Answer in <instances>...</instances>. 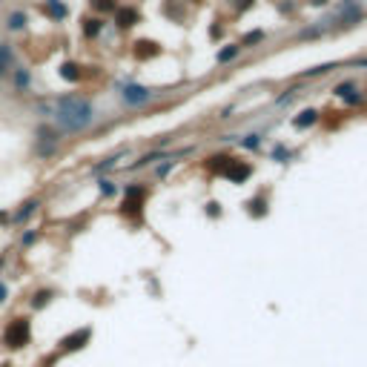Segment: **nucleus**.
I'll return each instance as SVG.
<instances>
[{"mask_svg": "<svg viewBox=\"0 0 367 367\" xmlns=\"http://www.w3.org/2000/svg\"><path fill=\"white\" fill-rule=\"evenodd\" d=\"M52 295H55L52 290H37V293L32 295V301H29V304H32V310H44L46 304L52 301Z\"/></svg>", "mask_w": 367, "mask_h": 367, "instance_id": "nucleus-17", "label": "nucleus"}, {"mask_svg": "<svg viewBox=\"0 0 367 367\" xmlns=\"http://www.w3.org/2000/svg\"><path fill=\"white\" fill-rule=\"evenodd\" d=\"M15 66H17V52L12 49V44L0 40V78H3V75H9Z\"/></svg>", "mask_w": 367, "mask_h": 367, "instance_id": "nucleus-7", "label": "nucleus"}, {"mask_svg": "<svg viewBox=\"0 0 367 367\" xmlns=\"http://www.w3.org/2000/svg\"><path fill=\"white\" fill-rule=\"evenodd\" d=\"M333 66H336V63H324V66H313V69H307V72H304V78H313V75H327V72H333Z\"/></svg>", "mask_w": 367, "mask_h": 367, "instance_id": "nucleus-22", "label": "nucleus"}, {"mask_svg": "<svg viewBox=\"0 0 367 367\" xmlns=\"http://www.w3.org/2000/svg\"><path fill=\"white\" fill-rule=\"evenodd\" d=\"M238 52H241V44L224 46V49L218 52V63H230V60H235V58H238Z\"/></svg>", "mask_w": 367, "mask_h": 367, "instance_id": "nucleus-19", "label": "nucleus"}, {"mask_svg": "<svg viewBox=\"0 0 367 367\" xmlns=\"http://www.w3.org/2000/svg\"><path fill=\"white\" fill-rule=\"evenodd\" d=\"M37 238H40V232H37V230H26V232H23V238H20V244L23 247H32Z\"/></svg>", "mask_w": 367, "mask_h": 367, "instance_id": "nucleus-23", "label": "nucleus"}, {"mask_svg": "<svg viewBox=\"0 0 367 367\" xmlns=\"http://www.w3.org/2000/svg\"><path fill=\"white\" fill-rule=\"evenodd\" d=\"M35 144L58 146V144H60V132H58V126H52V123H37V129H35Z\"/></svg>", "mask_w": 367, "mask_h": 367, "instance_id": "nucleus-6", "label": "nucleus"}, {"mask_svg": "<svg viewBox=\"0 0 367 367\" xmlns=\"http://www.w3.org/2000/svg\"><path fill=\"white\" fill-rule=\"evenodd\" d=\"M158 52H161V46L152 44V40H141V44H135V58L138 60H149V58H155Z\"/></svg>", "mask_w": 367, "mask_h": 367, "instance_id": "nucleus-13", "label": "nucleus"}, {"mask_svg": "<svg viewBox=\"0 0 367 367\" xmlns=\"http://www.w3.org/2000/svg\"><path fill=\"white\" fill-rule=\"evenodd\" d=\"M0 367H12V364H0Z\"/></svg>", "mask_w": 367, "mask_h": 367, "instance_id": "nucleus-31", "label": "nucleus"}, {"mask_svg": "<svg viewBox=\"0 0 367 367\" xmlns=\"http://www.w3.org/2000/svg\"><path fill=\"white\" fill-rule=\"evenodd\" d=\"M52 121L63 132H83L95 121V106L80 95H60V98H55Z\"/></svg>", "mask_w": 367, "mask_h": 367, "instance_id": "nucleus-1", "label": "nucleus"}, {"mask_svg": "<svg viewBox=\"0 0 367 367\" xmlns=\"http://www.w3.org/2000/svg\"><path fill=\"white\" fill-rule=\"evenodd\" d=\"M6 29L9 32L26 29V12H9V15H6Z\"/></svg>", "mask_w": 367, "mask_h": 367, "instance_id": "nucleus-16", "label": "nucleus"}, {"mask_svg": "<svg viewBox=\"0 0 367 367\" xmlns=\"http://www.w3.org/2000/svg\"><path fill=\"white\" fill-rule=\"evenodd\" d=\"M6 295H9V287H6V284H3V281H0V304L6 301Z\"/></svg>", "mask_w": 367, "mask_h": 367, "instance_id": "nucleus-28", "label": "nucleus"}, {"mask_svg": "<svg viewBox=\"0 0 367 367\" xmlns=\"http://www.w3.org/2000/svg\"><path fill=\"white\" fill-rule=\"evenodd\" d=\"M115 161H118V155H112V158H106V161H101V164H98V166H95V169H92V172H98V175H101V172H106V169H112V166H115Z\"/></svg>", "mask_w": 367, "mask_h": 367, "instance_id": "nucleus-24", "label": "nucleus"}, {"mask_svg": "<svg viewBox=\"0 0 367 367\" xmlns=\"http://www.w3.org/2000/svg\"><path fill=\"white\" fill-rule=\"evenodd\" d=\"M252 6V0H238V12H244V9Z\"/></svg>", "mask_w": 367, "mask_h": 367, "instance_id": "nucleus-29", "label": "nucleus"}, {"mask_svg": "<svg viewBox=\"0 0 367 367\" xmlns=\"http://www.w3.org/2000/svg\"><path fill=\"white\" fill-rule=\"evenodd\" d=\"M89 336H92V330H89V327L69 333L66 338H60V350H63V353H75V350H80V347H87Z\"/></svg>", "mask_w": 367, "mask_h": 367, "instance_id": "nucleus-4", "label": "nucleus"}, {"mask_svg": "<svg viewBox=\"0 0 367 367\" xmlns=\"http://www.w3.org/2000/svg\"><path fill=\"white\" fill-rule=\"evenodd\" d=\"M32 338V324L29 318H15V321L6 324V330H3V344L9 350H20V347L29 344Z\"/></svg>", "mask_w": 367, "mask_h": 367, "instance_id": "nucleus-2", "label": "nucleus"}, {"mask_svg": "<svg viewBox=\"0 0 367 367\" xmlns=\"http://www.w3.org/2000/svg\"><path fill=\"white\" fill-rule=\"evenodd\" d=\"M40 12H44L49 20H55V23L63 20V17L69 15V9H66L63 0H44V3H40Z\"/></svg>", "mask_w": 367, "mask_h": 367, "instance_id": "nucleus-9", "label": "nucleus"}, {"mask_svg": "<svg viewBox=\"0 0 367 367\" xmlns=\"http://www.w3.org/2000/svg\"><path fill=\"white\" fill-rule=\"evenodd\" d=\"M98 189H101L103 198H109V195H115V192H118V187H115V184H112L109 178H101V181H98Z\"/></svg>", "mask_w": 367, "mask_h": 367, "instance_id": "nucleus-21", "label": "nucleus"}, {"mask_svg": "<svg viewBox=\"0 0 367 367\" xmlns=\"http://www.w3.org/2000/svg\"><path fill=\"white\" fill-rule=\"evenodd\" d=\"M92 3L95 12H101V15H109V12H115L118 9V0H89Z\"/></svg>", "mask_w": 367, "mask_h": 367, "instance_id": "nucleus-20", "label": "nucleus"}, {"mask_svg": "<svg viewBox=\"0 0 367 367\" xmlns=\"http://www.w3.org/2000/svg\"><path fill=\"white\" fill-rule=\"evenodd\" d=\"M9 78H12V89H17V92H26L32 83V72L26 66H15V69L9 72Z\"/></svg>", "mask_w": 367, "mask_h": 367, "instance_id": "nucleus-10", "label": "nucleus"}, {"mask_svg": "<svg viewBox=\"0 0 367 367\" xmlns=\"http://www.w3.org/2000/svg\"><path fill=\"white\" fill-rule=\"evenodd\" d=\"M37 207H40V201H37V198H29V201H23L20 207L12 212V224H15V227H17V224H26V221H29V218L37 212ZM12 224H9V227H12Z\"/></svg>", "mask_w": 367, "mask_h": 367, "instance_id": "nucleus-8", "label": "nucleus"}, {"mask_svg": "<svg viewBox=\"0 0 367 367\" xmlns=\"http://www.w3.org/2000/svg\"><path fill=\"white\" fill-rule=\"evenodd\" d=\"M336 98H341L347 106H359V103H364V92H359L356 83H350V80H344V83H338L336 87Z\"/></svg>", "mask_w": 367, "mask_h": 367, "instance_id": "nucleus-5", "label": "nucleus"}, {"mask_svg": "<svg viewBox=\"0 0 367 367\" xmlns=\"http://www.w3.org/2000/svg\"><path fill=\"white\" fill-rule=\"evenodd\" d=\"M9 224H12V212L0 209V227H9Z\"/></svg>", "mask_w": 367, "mask_h": 367, "instance_id": "nucleus-26", "label": "nucleus"}, {"mask_svg": "<svg viewBox=\"0 0 367 367\" xmlns=\"http://www.w3.org/2000/svg\"><path fill=\"white\" fill-rule=\"evenodd\" d=\"M58 75L63 80H69V83H78V80L83 78V69H80L78 63H72V60H66V63L58 66Z\"/></svg>", "mask_w": 367, "mask_h": 367, "instance_id": "nucleus-12", "label": "nucleus"}, {"mask_svg": "<svg viewBox=\"0 0 367 367\" xmlns=\"http://www.w3.org/2000/svg\"><path fill=\"white\" fill-rule=\"evenodd\" d=\"M344 6H359V0H344Z\"/></svg>", "mask_w": 367, "mask_h": 367, "instance_id": "nucleus-30", "label": "nucleus"}, {"mask_svg": "<svg viewBox=\"0 0 367 367\" xmlns=\"http://www.w3.org/2000/svg\"><path fill=\"white\" fill-rule=\"evenodd\" d=\"M115 23L121 26V29H129V26H135V23H138V9H132V6H118V9H115Z\"/></svg>", "mask_w": 367, "mask_h": 367, "instance_id": "nucleus-11", "label": "nucleus"}, {"mask_svg": "<svg viewBox=\"0 0 367 367\" xmlns=\"http://www.w3.org/2000/svg\"><path fill=\"white\" fill-rule=\"evenodd\" d=\"M241 144H244V146H247V149H255V146H258V144H261V138H258V135H247V138H244V141H241Z\"/></svg>", "mask_w": 367, "mask_h": 367, "instance_id": "nucleus-25", "label": "nucleus"}, {"mask_svg": "<svg viewBox=\"0 0 367 367\" xmlns=\"http://www.w3.org/2000/svg\"><path fill=\"white\" fill-rule=\"evenodd\" d=\"M255 40H261V32H255V35H247V37H244V46H247V44H255Z\"/></svg>", "mask_w": 367, "mask_h": 367, "instance_id": "nucleus-27", "label": "nucleus"}, {"mask_svg": "<svg viewBox=\"0 0 367 367\" xmlns=\"http://www.w3.org/2000/svg\"><path fill=\"white\" fill-rule=\"evenodd\" d=\"M227 175H230L235 184H241V181L250 175V166H247V164H235V166H232V158H230V169H227Z\"/></svg>", "mask_w": 367, "mask_h": 367, "instance_id": "nucleus-18", "label": "nucleus"}, {"mask_svg": "<svg viewBox=\"0 0 367 367\" xmlns=\"http://www.w3.org/2000/svg\"><path fill=\"white\" fill-rule=\"evenodd\" d=\"M152 98H155V92L146 87H138V83H129V87L121 89V101L126 103V106H144V103H149Z\"/></svg>", "mask_w": 367, "mask_h": 367, "instance_id": "nucleus-3", "label": "nucleus"}, {"mask_svg": "<svg viewBox=\"0 0 367 367\" xmlns=\"http://www.w3.org/2000/svg\"><path fill=\"white\" fill-rule=\"evenodd\" d=\"M80 29H83V37H98L103 32V17H87Z\"/></svg>", "mask_w": 367, "mask_h": 367, "instance_id": "nucleus-14", "label": "nucleus"}, {"mask_svg": "<svg viewBox=\"0 0 367 367\" xmlns=\"http://www.w3.org/2000/svg\"><path fill=\"white\" fill-rule=\"evenodd\" d=\"M316 121H318V112H316V109H304L298 118H293V126H295V129H307V126H313Z\"/></svg>", "mask_w": 367, "mask_h": 367, "instance_id": "nucleus-15", "label": "nucleus"}]
</instances>
